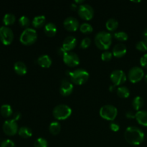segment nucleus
<instances>
[{
  "instance_id": "de8ad7c7",
  "label": "nucleus",
  "mask_w": 147,
  "mask_h": 147,
  "mask_svg": "<svg viewBox=\"0 0 147 147\" xmlns=\"http://www.w3.org/2000/svg\"><path fill=\"white\" fill-rule=\"evenodd\" d=\"M133 1V2H139L140 1Z\"/></svg>"
},
{
  "instance_id": "423d86ee",
  "label": "nucleus",
  "mask_w": 147,
  "mask_h": 147,
  "mask_svg": "<svg viewBox=\"0 0 147 147\" xmlns=\"http://www.w3.org/2000/svg\"><path fill=\"white\" fill-rule=\"evenodd\" d=\"M99 114L105 120L113 121L117 116L118 110L113 105H105L100 109Z\"/></svg>"
},
{
  "instance_id": "c756f323",
  "label": "nucleus",
  "mask_w": 147,
  "mask_h": 147,
  "mask_svg": "<svg viewBox=\"0 0 147 147\" xmlns=\"http://www.w3.org/2000/svg\"><path fill=\"white\" fill-rule=\"evenodd\" d=\"M114 37L119 41H121V42H124L126 41L129 38V36H128L127 33L123 31H119V32H116L114 33Z\"/></svg>"
},
{
  "instance_id": "f03ea898",
  "label": "nucleus",
  "mask_w": 147,
  "mask_h": 147,
  "mask_svg": "<svg viewBox=\"0 0 147 147\" xmlns=\"http://www.w3.org/2000/svg\"><path fill=\"white\" fill-rule=\"evenodd\" d=\"M113 36L111 33L106 31H100L95 36L96 45L100 50H106L110 47L112 43Z\"/></svg>"
},
{
  "instance_id": "09e8293b",
  "label": "nucleus",
  "mask_w": 147,
  "mask_h": 147,
  "mask_svg": "<svg viewBox=\"0 0 147 147\" xmlns=\"http://www.w3.org/2000/svg\"><path fill=\"white\" fill-rule=\"evenodd\" d=\"M0 28H1V27H0Z\"/></svg>"
},
{
  "instance_id": "9b49d317",
  "label": "nucleus",
  "mask_w": 147,
  "mask_h": 147,
  "mask_svg": "<svg viewBox=\"0 0 147 147\" xmlns=\"http://www.w3.org/2000/svg\"><path fill=\"white\" fill-rule=\"evenodd\" d=\"M110 78L114 86H120L126 82L127 77L122 70H114L111 73Z\"/></svg>"
},
{
  "instance_id": "2f4dec72",
  "label": "nucleus",
  "mask_w": 147,
  "mask_h": 147,
  "mask_svg": "<svg viewBox=\"0 0 147 147\" xmlns=\"http://www.w3.org/2000/svg\"><path fill=\"white\" fill-rule=\"evenodd\" d=\"M48 143L45 139L42 137H40L35 140L34 142V147H47Z\"/></svg>"
},
{
  "instance_id": "49530a36",
  "label": "nucleus",
  "mask_w": 147,
  "mask_h": 147,
  "mask_svg": "<svg viewBox=\"0 0 147 147\" xmlns=\"http://www.w3.org/2000/svg\"><path fill=\"white\" fill-rule=\"evenodd\" d=\"M144 80H145V82L147 83V75H146V76H144Z\"/></svg>"
},
{
  "instance_id": "79ce46f5",
  "label": "nucleus",
  "mask_w": 147,
  "mask_h": 147,
  "mask_svg": "<svg viewBox=\"0 0 147 147\" xmlns=\"http://www.w3.org/2000/svg\"><path fill=\"white\" fill-rule=\"evenodd\" d=\"M143 35H144V41L147 43V28L144 30V32Z\"/></svg>"
},
{
  "instance_id": "4c0bfd02",
  "label": "nucleus",
  "mask_w": 147,
  "mask_h": 147,
  "mask_svg": "<svg viewBox=\"0 0 147 147\" xmlns=\"http://www.w3.org/2000/svg\"><path fill=\"white\" fill-rule=\"evenodd\" d=\"M110 129H111V131H113L116 132L119 130L120 129V126L117 123H115V122H112V123H110Z\"/></svg>"
},
{
  "instance_id": "aec40b11",
  "label": "nucleus",
  "mask_w": 147,
  "mask_h": 147,
  "mask_svg": "<svg viewBox=\"0 0 147 147\" xmlns=\"http://www.w3.org/2000/svg\"><path fill=\"white\" fill-rule=\"evenodd\" d=\"M57 26L53 22H48L45 25L44 31L46 35L48 37H53L57 33Z\"/></svg>"
},
{
  "instance_id": "bb28decb",
  "label": "nucleus",
  "mask_w": 147,
  "mask_h": 147,
  "mask_svg": "<svg viewBox=\"0 0 147 147\" xmlns=\"http://www.w3.org/2000/svg\"><path fill=\"white\" fill-rule=\"evenodd\" d=\"M16 21V17L14 14L11 13H7L3 17V22L5 26L11 25L13 24Z\"/></svg>"
},
{
  "instance_id": "4be33fe9",
  "label": "nucleus",
  "mask_w": 147,
  "mask_h": 147,
  "mask_svg": "<svg viewBox=\"0 0 147 147\" xmlns=\"http://www.w3.org/2000/svg\"><path fill=\"white\" fill-rule=\"evenodd\" d=\"M18 134L21 137L24 138V139H28L32 136V131L27 126H22L19 129Z\"/></svg>"
},
{
  "instance_id": "4468645a",
  "label": "nucleus",
  "mask_w": 147,
  "mask_h": 147,
  "mask_svg": "<svg viewBox=\"0 0 147 147\" xmlns=\"http://www.w3.org/2000/svg\"><path fill=\"white\" fill-rule=\"evenodd\" d=\"M74 86L73 83L67 80H63L61 81L60 86V93L63 96H68L73 93Z\"/></svg>"
},
{
  "instance_id": "20e7f679",
  "label": "nucleus",
  "mask_w": 147,
  "mask_h": 147,
  "mask_svg": "<svg viewBox=\"0 0 147 147\" xmlns=\"http://www.w3.org/2000/svg\"><path fill=\"white\" fill-rule=\"evenodd\" d=\"M53 114L57 120H65L72 114V109L67 105L59 104L53 109Z\"/></svg>"
},
{
  "instance_id": "473e14b6",
  "label": "nucleus",
  "mask_w": 147,
  "mask_h": 147,
  "mask_svg": "<svg viewBox=\"0 0 147 147\" xmlns=\"http://www.w3.org/2000/svg\"><path fill=\"white\" fill-rule=\"evenodd\" d=\"M136 48L141 52L147 51V43L144 40L138 42L136 45Z\"/></svg>"
},
{
  "instance_id": "58836bf2",
  "label": "nucleus",
  "mask_w": 147,
  "mask_h": 147,
  "mask_svg": "<svg viewBox=\"0 0 147 147\" xmlns=\"http://www.w3.org/2000/svg\"><path fill=\"white\" fill-rule=\"evenodd\" d=\"M126 116L129 119H134V118H136V113H134L131 111H129L126 112Z\"/></svg>"
},
{
  "instance_id": "412c9836",
  "label": "nucleus",
  "mask_w": 147,
  "mask_h": 147,
  "mask_svg": "<svg viewBox=\"0 0 147 147\" xmlns=\"http://www.w3.org/2000/svg\"><path fill=\"white\" fill-rule=\"evenodd\" d=\"M46 21L45 16L44 15H37L34 17L32 20V25L34 28H40L42 27L45 24Z\"/></svg>"
},
{
  "instance_id": "ea45409f",
  "label": "nucleus",
  "mask_w": 147,
  "mask_h": 147,
  "mask_svg": "<svg viewBox=\"0 0 147 147\" xmlns=\"http://www.w3.org/2000/svg\"><path fill=\"white\" fill-rule=\"evenodd\" d=\"M22 117V115L21 113H20V112H15V113L13 114V119H14V121H19L20 119H21Z\"/></svg>"
},
{
  "instance_id": "39448f33",
  "label": "nucleus",
  "mask_w": 147,
  "mask_h": 147,
  "mask_svg": "<svg viewBox=\"0 0 147 147\" xmlns=\"http://www.w3.org/2000/svg\"><path fill=\"white\" fill-rule=\"evenodd\" d=\"M37 39V32L34 29L26 28L23 30L20 37L21 43L24 45H30L36 42Z\"/></svg>"
},
{
  "instance_id": "ddd939ff",
  "label": "nucleus",
  "mask_w": 147,
  "mask_h": 147,
  "mask_svg": "<svg viewBox=\"0 0 147 147\" xmlns=\"http://www.w3.org/2000/svg\"><path fill=\"white\" fill-rule=\"evenodd\" d=\"M63 26L65 30L70 32H75L80 27V24L76 17H68L63 21Z\"/></svg>"
},
{
  "instance_id": "1a4fd4ad",
  "label": "nucleus",
  "mask_w": 147,
  "mask_h": 147,
  "mask_svg": "<svg viewBox=\"0 0 147 147\" xmlns=\"http://www.w3.org/2000/svg\"><path fill=\"white\" fill-rule=\"evenodd\" d=\"M144 77V72L143 69L138 66H134L129 70L128 73V78L131 83H136L142 80Z\"/></svg>"
},
{
  "instance_id": "a878e982",
  "label": "nucleus",
  "mask_w": 147,
  "mask_h": 147,
  "mask_svg": "<svg viewBox=\"0 0 147 147\" xmlns=\"http://www.w3.org/2000/svg\"><path fill=\"white\" fill-rule=\"evenodd\" d=\"M144 103V99L141 96H136L132 100V106L135 110L138 111H140V109L143 107Z\"/></svg>"
},
{
  "instance_id": "c03bdc74",
  "label": "nucleus",
  "mask_w": 147,
  "mask_h": 147,
  "mask_svg": "<svg viewBox=\"0 0 147 147\" xmlns=\"http://www.w3.org/2000/svg\"><path fill=\"white\" fill-rule=\"evenodd\" d=\"M115 87H116V86H114V85H113V86H110V87H109V90L112 92L113 90H115Z\"/></svg>"
},
{
  "instance_id": "f257e3e1",
  "label": "nucleus",
  "mask_w": 147,
  "mask_h": 147,
  "mask_svg": "<svg viewBox=\"0 0 147 147\" xmlns=\"http://www.w3.org/2000/svg\"><path fill=\"white\" fill-rule=\"evenodd\" d=\"M124 138L129 144L137 146L144 140V133L136 126H129L124 132Z\"/></svg>"
},
{
  "instance_id": "6ab92c4d",
  "label": "nucleus",
  "mask_w": 147,
  "mask_h": 147,
  "mask_svg": "<svg viewBox=\"0 0 147 147\" xmlns=\"http://www.w3.org/2000/svg\"><path fill=\"white\" fill-rule=\"evenodd\" d=\"M136 119L138 123L143 126H147V111L140 110L136 113Z\"/></svg>"
},
{
  "instance_id": "2eb2a0df",
  "label": "nucleus",
  "mask_w": 147,
  "mask_h": 147,
  "mask_svg": "<svg viewBox=\"0 0 147 147\" xmlns=\"http://www.w3.org/2000/svg\"><path fill=\"white\" fill-rule=\"evenodd\" d=\"M77 45V39L74 36H67L64 39L63 42V48L65 51L70 52Z\"/></svg>"
},
{
  "instance_id": "5701e85b",
  "label": "nucleus",
  "mask_w": 147,
  "mask_h": 147,
  "mask_svg": "<svg viewBox=\"0 0 147 147\" xmlns=\"http://www.w3.org/2000/svg\"><path fill=\"white\" fill-rule=\"evenodd\" d=\"M49 131L53 135L58 134L61 131V125L57 121L51 122L49 126Z\"/></svg>"
},
{
  "instance_id": "f3484780",
  "label": "nucleus",
  "mask_w": 147,
  "mask_h": 147,
  "mask_svg": "<svg viewBox=\"0 0 147 147\" xmlns=\"http://www.w3.org/2000/svg\"><path fill=\"white\" fill-rule=\"evenodd\" d=\"M52 63L53 61H52L51 57L48 55H42L37 58V63L42 67L48 68L51 66Z\"/></svg>"
},
{
  "instance_id": "dca6fc26",
  "label": "nucleus",
  "mask_w": 147,
  "mask_h": 147,
  "mask_svg": "<svg viewBox=\"0 0 147 147\" xmlns=\"http://www.w3.org/2000/svg\"><path fill=\"white\" fill-rule=\"evenodd\" d=\"M127 52L126 46L123 43H118L113 47V55L114 57L120 58L123 57Z\"/></svg>"
},
{
  "instance_id": "0eeeda50",
  "label": "nucleus",
  "mask_w": 147,
  "mask_h": 147,
  "mask_svg": "<svg viewBox=\"0 0 147 147\" xmlns=\"http://www.w3.org/2000/svg\"><path fill=\"white\" fill-rule=\"evenodd\" d=\"M14 39V33L8 26H2L0 28V40L5 45L11 44Z\"/></svg>"
},
{
  "instance_id": "7c9ffc66",
  "label": "nucleus",
  "mask_w": 147,
  "mask_h": 147,
  "mask_svg": "<svg viewBox=\"0 0 147 147\" xmlns=\"http://www.w3.org/2000/svg\"><path fill=\"white\" fill-rule=\"evenodd\" d=\"M19 22V24L22 27H24V28H28L29 25L30 24V19L27 17V16H22V17H20L18 20Z\"/></svg>"
},
{
  "instance_id": "37998d69",
  "label": "nucleus",
  "mask_w": 147,
  "mask_h": 147,
  "mask_svg": "<svg viewBox=\"0 0 147 147\" xmlns=\"http://www.w3.org/2000/svg\"><path fill=\"white\" fill-rule=\"evenodd\" d=\"M79 6H78L76 3H72L71 4V8L72 9H78Z\"/></svg>"
},
{
  "instance_id": "393cba45",
  "label": "nucleus",
  "mask_w": 147,
  "mask_h": 147,
  "mask_svg": "<svg viewBox=\"0 0 147 147\" xmlns=\"http://www.w3.org/2000/svg\"><path fill=\"white\" fill-rule=\"evenodd\" d=\"M0 113L1 116L7 118L9 117L11 115H12V109L11 106L9 104H4L0 107Z\"/></svg>"
},
{
  "instance_id": "7ed1b4c3",
  "label": "nucleus",
  "mask_w": 147,
  "mask_h": 147,
  "mask_svg": "<svg viewBox=\"0 0 147 147\" xmlns=\"http://www.w3.org/2000/svg\"><path fill=\"white\" fill-rule=\"evenodd\" d=\"M68 76L72 83L76 85H83L88 81L89 78V73L87 70L83 68H78L69 72Z\"/></svg>"
},
{
  "instance_id": "6e6552de",
  "label": "nucleus",
  "mask_w": 147,
  "mask_h": 147,
  "mask_svg": "<svg viewBox=\"0 0 147 147\" xmlns=\"http://www.w3.org/2000/svg\"><path fill=\"white\" fill-rule=\"evenodd\" d=\"M78 15L85 20H90L94 15L93 8L88 4H80L78 9Z\"/></svg>"
},
{
  "instance_id": "b1692460",
  "label": "nucleus",
  "mask_w": 147,
  "mask_h": 147,
  "mask_svg": "<svg viewBox=\"0 0 147 147\" xmlns=\"http://www.w3.org/2000/svg\"><path fill=\"white\" fill-rule=\"evenodd\" d=\"M119 27V22L114 18H110L106 23V27L109 31L113 32L116 30Z\"/></svg>"
},
{
  "instance_id": "c9c22d12",
  "label": "nucleus",
  "mask_w": 147,
  "mask_h": 147,
  "mask_svg": "<svg viewBox=\"0 0 147 147\" xmlns=\"http://www.w3.org/2000/svg\"><path fill=\"white\" fill-rule=\"evenodd\" d=\"M0 147H16L15 144L10 139H6L1 143Z\"/></svg>"
},
{
  "instance_id": "a211bd4d",
  "label": "nucleus",
  "mask_w": 147,
  "mask_h": 147,
  "mask_svg": "<svg viewBox=\"0 0 147 147\" xmlns=\"http://www.w3.org/2000/svg\"><path fill=\"white\" fill-rule=\"evenodd\" d=\"M14 70L19 76H24L27 72V67L24 63L22 61H17L14 65Z\"/></svg>"
},
{
  "instance_id": "a19ab883",
  "label": "nucleus",
  "mask_w": 147,
  "mask_h": 147,
  "mask_svg": "<svg viewBox=\"0 0 147 147\" xmlns=\"http://www.w3.org/2000/svg\"><path fill=\"white\" fill-rule=\"evenodd\" d=\"M57 53H58V54L60 55L61 57H64L65 55L67 53V51H65V50L63 48V47H60V48L58 49V52H57Z\"/></svg>"
},
{
  "instance_id": "9d476101",
  "label": "nucleus",
  "mask_w": 147,
  "mask_h": 147,
  "mask_svg": "<svg viewBox=\"0 0 147 147\" xmlns=\"http://www.w3.org/2000/svg\"><path fill=\"white\" fill-rule=\"evenodd\" d=\"M2 129L4 134L8 136H14L18 133V124L14 119H8L3 123Z\"/></svg>"
},
{
  "instance_id": "72a5a7b5",
  "label": "nucleus",
  "mask_w": 147,
  "mask_h": 147,
  "mask_svg": "<svg viewBox=\"0 0 147 147\" xmlns=\"http://www.w3.org/2000/svg\"><path fill=\"white\" fill-rule=\"evenodd\" d=\"M90 43H91V40H90V37H86L80 42V47L83 49H86L90 46Z\"/></svg>"
},
{
  "instance_id": "c85d7f7f",
  "label": "nucleus",
  "mask_w": 147,
  "mask_h": 147,
  "mask_svg": "<svg viewBox=\"0 0 147 147\" xmlns=\"http://www.w3.org/2000/svg\"><path fill=\"white\" fill-rule=\"evenodd\" d=\"M80 30L82 33L84 34H89L93 32V27L90 24L87 22L82 23L80 25Z\"/></svg>"
},
{
  "instance_id": "f704fd0d",
  "label": "nucleus",
  "mask_w": 147,
  "mask_h": 147,
  "mask_svg": "<svg viewBox=\"0 0 147 147\" xmlns=\"http://www.w3.org/2000/svg\"><path fill=\"white\" fill-rule=\"evenodd\" d=\"M112 56H113V53L111 52L106 50L105 52L102 53L101 60L103 61H109L112 58Z\"/></svg>"
},
{
  "instance_id": "cd10ccee",
  "label": "nucleus",
  "mask_w": 147,
  "mask_h": 147,
  "mask_svg": "<svg viewBox=\"0 0 147 147\" xmlns=\"http://www.w3.org/2000/svg\"><path fill=\"white\" fill-rule=\"evenodd\" d=\"M117 95L123 98H127L130 96V90L126 86H120L117 89Z\"/></svg>"
},
{
  "instance_id": "e433bc0d",
  "label": "nucleus",
  "mask_w": 147,
  "mask_h": 147,
  "mask_svg": "<svg viewBox=\"0 0 147 147\" xmlns=\"http://www.w3.org/2000/svg\"><path fill=\"white\" fill-rule=\"evenodd\" d=\"M141 65L144 67L147 68V53H145L140 59Z\"/></svg>"
},
{
  "instance_id": "a18cd8bd",
  "label": "nucleus",
  "mask_w": 147,
  "mask_h": 147,
  "mask_svg": "<svg viewBox=\"0 0 147 147\" xmlns=\"http://www.w3.org/2000/svg\"><path fill=\"white\" fill-rule=\"evenodd\" d=\"M83 2H84V1H83V0H80V1H78V0H76V1H75V3H76V4H77V3H78V4H82V3H83Z\"/></svg>"
},
{
  "instance_id": "f8f14e48",
  "label": "nucleus",
  "mask_w": 147,
  "mask_h": 147,
  "mask_svg": "<svg viewBox=\"0 0 147 147\" xmlns=\"http://www.w3.org/2000/svg\"><path fill=\"white\" fill-rule=\"evenodd\" d=\"M63 59V62L69 67H76L80 63L78 55L73 52H67Z\"/></svg>"
}]
</instances>
